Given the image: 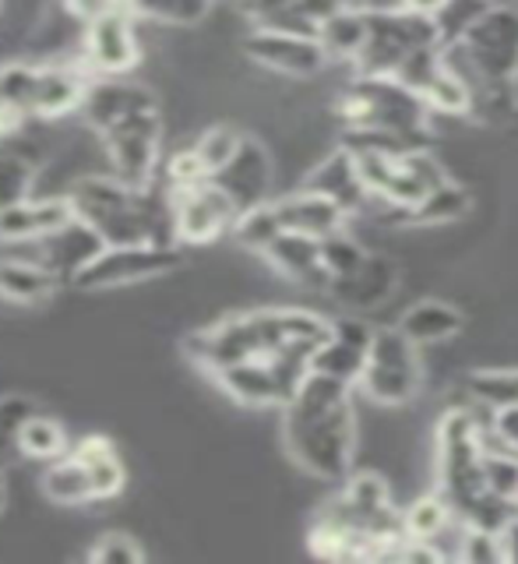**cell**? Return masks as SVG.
<instances>
[{
	"instance_id": "cell-1",
	"label": "cell",
	"mask_w": 518,
	"mask_h": 564,
	"mask_svg": "<svg viewBox=\"0 0 518 564\" xmlns=\"http://www.w3.org/2000/svg\"><path fill=\"white\" fill-rule=\"evenodd\" d=\"M332 322L303 307H261L219 317L216 325L187 335L184 352L205 375L223 367H258L276 375L290 395L307 381L314 352L328 339Z\"/></svg>"
},
{
	"instance_id": "cell-2",
	"label": "cell",
	"mask_w": 518,
	"mask_h": 564,
	"mask_svg": "<svg viewBox=\"0 0 518 564\" xmlns=\"http://www.w3.org/2000/svg\"><path fill=\"white\" fill-rule=\"evenodd\" d=\"M353 384L311 370L296 395L282 405V437L293 463L328 484H346L356 455Z\"/></svg>"
},
{
	"instance_id": "cell-3",
	"label": "cell",
	"mask_w": 518,
	"mask_h": 564,
	"mask_svg": "<svg viewBox=\"0 0 518 564\" xmlns=\"http://www.w3.org/2000/svg\"><path fill=\"white\" fill-rule=\"evenodd\" d=\"M487 445H490V427H484L473 413L452 410L444 413L434 434L438 448V490L449 498L462 525H487L501 529L508 516V501L494 498L487 490Z\"/></svg>"
},
{
	"instance_id": "cell-4",
	"label": "cell",
	"mask_w": 518,
	"mask_h": 564,
	"mask_svg": "<svg viewBox=\"0 0 518 564\" xmlns=\"http://www.w3.org/2000/svg\"><path fill=\"white\" fill-rule=\"evenodd\" d=\"M332 113L346 131H391L431 145V117H438L413 88L388 75H356L335 96Z\"/></svg>"
},
{
	"instance_id": "cell-5",
	"label": "cell",
	"mask_w": 518,
	"mask_h": 564,
	"mask_svg": "<svg viewBox=\"0 0 518 564\" xmlns=\"http://www.w3.org/2000/svg\"><path fill=\"white\" fill-rule=\"evenodd\" d=\"M420 346L402 335L399 325H388L374 332V346L367 367L360 375L364 395L378 405H406L420 395L423 384V367H420Z\"/></svg>"
},
{
	"instance_id": "cell-6",
	"label": "cell",
	"mask_w": 518,
	"mask_h": 564,
	"mask_svg": "<svg viewBox=\"0 0 518 564\" xmlns=\"http://www.w3.org/2000/svg\"><path fill=\"white\" fill-rule=\"evenodd\" d=\"M370 18V40L367 50L356 61V75H396L406 57L417 50L444 46L441 25L434 18H423L413 11H367Z\"/></svg>"
},
{
	"instance_id": "cell-7",
	"label": "cell",
	"mask_w": 518,
	"mask_h": 564,
	"mask_svg": "<svg viewBox=\"0 0 518 564\" xmlns=\"http://www.w3.org/2000/svg\"><path fill=\"white\" fill-rule=\"evenodd\" d=\"M184 254L181 243H123L102 247V251L71 279L78 290H106V286H128V282L155 279L173 269H181Z\"/></svg>"
},
{
	"instance_id": "cell-8",
	"label": "cell",
	"mask_w": 518,
	"mask_h": 564,
	"mask_svg": "<svg viewBox=\"0 0 518 564\" xmlns=\"http://www.w3.org/2000/svg\"><path fill=\"white\" fill-rule=\"evenodd\" d=\"M170 205H173V223H176V240L181 247H202L219 240L223 234H234L240 219V208L229 194L212 181L191 184V187H166Z\"/></svg>"
},
{
	"instance_id": "cell-9",
	"label": "cell",
	"mask_w": 518,
	"mask_h": 564,
	"mask_svg": "<svg viewBox=\"0 0 518 564\" xmlns=\"http://www.w3.org/2000/svg\"><path fill=\"white\" fill-rule=\"evenodd\" d=\"M102 145L110 152L114 176L145 191L155 184L159 149H163V117H159V110H145L120 120L102 134Z\"/></svg>"
},
{
	"instance_id": "cell-10",
	"label": "cell",
	"mask_w": 518,
	"mask_h": 564,
	"mask_svg": "<svg viewBox=\"0 0 518 564\" xmlns=\"http://www.w3.org/2000/svg\"><path fill=\"white\" fill-rule=\"evenodd\" d=\"M244 53L285 78H314L328 64V53L314 35H293L279 29H251L244 40Z\"/></svg>"
},
{
	"instance_id": "cell-11",
	"label": "cell",
	"mask_w": 518,
	"mask_h": 564,
	"mask_svg": "<svg viewBox=\"0 0 518 564\" xmlns=\"http://www.w3.org/2000/svg\"><path fill=\"white\" fill-rule=\"evenodd\" d=\"M141 61L138 35H134V11L128 8V0L114 11L99 18L85 29V64L102 78H114L131 70Z\"/></svg>"
},
{
	"instance_id": "cell-12",
	"label": "cell",
	"mask_w": 518,
	"mask_h": 564,
	"mask_svg": "<svg viewBox=\"0 0 518 564\" xmlns=\"http://www.w3.org/2000/svg\"><path fill=\"white\" fill-rule=\"evenodd\" d=\"M374 332L364 317L356 314H346V317H335L332 322V332L328 339L321 343V349L314 352V364L311 370L325 378H335L343 384H356L367 367V357H370V346H374Z\"/></svg>"
},
{
	"instance_id": "cell-13",
	"label": "cell",
	"mask_w": 518,
	"mask_h": 564,
	"mask_svg": "<svg viewBox=\"0 0 518 564\" xmlns=\"http://www.w3.org/2000/svg\"><path fill=\"white\" fill-rule=\"evenodd\" d=\"M303 191H314L321 198L335 202L346 216H360V212H370L374 205V194L364 181L360 163H356V155L346 145H338L335 152L321 159L307 173V181H303Z\"/></svg>"
},
{
	"instance_id": "cell-14",
	"label": "cell",
	"mask_w": 518,
	"mask_h": 564,
	"mask_svg": "<svg viewBox=\"0 0 518 564\" xmlns=\"http://www.w3.org/2000/svg\"><path fill=\"white\" fill-rule=\"evenodd\" d=\"M212 181L237 202L240 212H247V208L268 202V191H272V159H268L258 138L244 134V145L237 149V155L229 159Z\"/></svg>"
},
{
	"instance_id": "cell-15",
	"label": "cell",
	"mask_w": 518,
	"mask_h": 564,
	"mask_svg": "<svg viewBox=\"0 0 518 564\" xmlns=\"http://www.w3.org/2000/svg\"><path fill=\"white\" fill-rule=\"evenodd\" d=\"M145 110H159V99L149 85H134V82H93L88 96L82 102V117L88 128H96L99 134H106L114 123L128 120L134 113Z\"/></svg>"
},
{
	"instance_id": "cell-16",
	"label": "cell",
	"mask_w": 518,
	"mask_h": 564,
	"mask_svg": "<svg viewBox=\"0 0 518 564\" xmlns=\"http://www.w3.org/2000/svg\"><path fill=\"white\" fill-rule=\"evenodd\" d=\"M88 64H40V85H35L32 113L43 120H57L67 113H82V102L93 88Z\"/></svg>"
},
{
	"instance_id": "cell-17",
	"label": "cell",
	"mask_w": 518,
	"mask_h": 564,
	"mask_svg": "<svg viewBox=\"0 0 518 564\" xmlns=\"http://www.w3.org/2000/svg\"><path fill=\"white\" fill-rule=\"evenodd\" d=\"M399 286V264L388 254H374L367 251V258L360 261V269L335 279L328 293L343 304L346 311H374L381 307L385 300L396 293Z\"/></svg>"
},
{
	"instance_id": "cell-18",
	"label": "cell",
	"mask_w": 518,
	"mask_h": 564,
	"mask_svg": "<svg viewBox=\"0 0 518 564\" xmlns=\"http://www.w3.org/2000/svg\"><path fill=\"white\" fill-rule=\"evenodd\" d=\"M261 254L268 258V264H276L285 279L300 282V286H314V290H328L332 286L325 258H321V237L293 234V229H285V234H279Z\"/></svg>"
},
{
	"instance_id": "cell-19",
	"label": "cell",
	"mask_w": 518,
	"mask_h": 564,
	"mask_svg": "<svg viewBox=\"0 0 518 564\" xmlns=\"http://www.w3.org/2000/svg\"><path fill=\"white\" fill-rule=\"evenodd\" d=\"M75 223L71 198H25L22 205L0 212V240L4 243H32L57 234Z\"/></svg>"
},
{
	"instance_id": "cell-20",
	"label": "cell",
	"mask_w": 518,
	"mask_h": 564,
	"mask_svg": "<svg viewBox=\"0 0 518 564\" xmlns=\"http://www.w3.org/2000/svg\"><path fill=\"white\" fill-rule=\"evenodd\" d=\"M32 247H40V254H35L32 261L46 264L53 275H61V282L64 279L71 282L88 261L102 251L106 243L82 219H75V223H67L64 229H57V234H50L43 240H32Z\"/></svg>"
},
{
	"instance_id": "cell-21",
	"label": "cell",
	"mask_w": 518,
	"mask_h": 564,
	"mask_svg": "<svg viewBox=\"0 0 518 564\" xmlns=\"http://www.w3.org/2000/svg\"><path fill=\"white\" fill-rule=\"evenodd\" d=\"M276 216L282 223V229H293V234H311V237H328L335 229L346 226V212L338 208L335 202L321 198L314 191H296L285 194V198H272Z\"/></svg>"
},
{
	"instance_id": "cell-22",
	"label": "cell",
	"mask_w": 518,
	"mask_h": 564,
	"mask_svg": "<svg viewBox=\"0 0 518 564\" xmlns=\"http://www.w3.org/2000/svg\"><path fill=\"white\" fill-rule=\"evenodd\" d=\"M370 40V18L364 4H346L343 11H335L325 25L317 29V43L325 46L328 61L335 64H356L360 53L367 50Z\"/></svg>"
},
{
	"instance_id": "cell-23",
	"label": "cell",
	"mask_w": 518,
	"mask_h": 564,
	"mask_svg": "<svg viewBox=\"0 0 518 564\" xmlns=\"http://www.w3.org/2000/svg\"><path fill=\"white\" fill-rule=\"evenodd\" d=\"M61 286V275H53L46 264L32 258H0V296L8 304H43Z\"/></svg>"
},
{
	"instance_id": "cell-24",
	"label": "cell",
	"mask_w": 518,
	"mask_h": 564,
	"mask_svg": "<svg viewBox=\"0 0 518 564\" xmlns=\"http://www.w3.org/2000/svg\"><path fill=\"white\" fill-rule=\"evenodd\" d=\"M462 325H466V314L449 304V300H420V304H413L399 317L402 335H409L417 346L449 343L452 335L462 332Z\"/></svg>"
},
{
	"instance_id": "cell-25",
	"label": "cell",
	"mask_w": 518,
	"mask_h": 564,
	"mask_svg": "<svg viewBox=\"0 0 518 564\" xmlns=\"http://www.w3.org/2000/svg\"><path fill=\"white\" fill-rule=\"evenodd\" d=\"M82 463L93 473V487H96V501H110L128 484V469H123V458L117 445L106 434H85L78 445H71Z\"/></svg>"
},
{
	"instance_id": "cell-26",
	"label": "cell",
	"mask_w": 518,
	"mask_h": 564,
	"mask_svg": "<svg viewBox=\"0 0 518 564\" xmlns=\"http://www.w3.org/2000/svg\"><path fill=\"white\" fill-rule=\"evenodd\" d=\"M43 494L53 505H96L93 473L82 458L67 448V455L53 458L43 473Z\"/></svg>"
},
{
	"instance_id": "cell-27",
	"label": "cell",
	"mask_w": 518,
	"mask_h": 564,
	"mask_svg": "<svg viewBox=\"0 0 518 564\" xmlns=\"http://www.w3.org/2000/svg\"><path fill=\"white\" fill-rule=\"evenodd\" d=\"M473 208V191L462 187L455 181H441L420 205L402 212L399 223L409 226H452L458 219H466Z\"/></svg>"
},
{
	"instance_id": "cell-28",
	"label": "cell",
	"mask_w": 518,
	"mask_h": 564,
	"mask_svg": "<svg viewBox=\"0 0 518 564\" xmlns=\"http://www.w3.org/2000/svg\"><path fill=\"white\" fill-rule=\"evenodd\" d=\"M67 448H71V437L64 431V423L46 413H32L22 427V437H18V455L40 458V463H53V458L67 455Z\"/></svg>"
},
{
	"instance_id": "cell-29",
	"label": "cell",
	"mask_w": 518,
	"mask_h": 564,
	"mask_svg": "<svg viewBox=\"0 0 518 564\" xmlns=\"http://www.w3.org/2000/svg\"><path fill=\"white\" fill-rule=\"evenodd\" d=\"M402 519H406V533L413 536V540L438 543L444 529H449L458 516H455V508L449 505V498H444V494L438 490V494H423L420 501L409 505L402 511Z\"/></svg>"
},
{
	"instance_id": "cell-30",
	"label": "cell",
	"mask_w": 518,
	"mask_h": 564,
	"mask_svg": "<svg viewBox=\"0 0 518 564\" xmlns=\"http://www.w3.org/2000/svg\"><path fill=\"white\" fill-rule=\"evenodd\" d=\"M466 392L494 413L508 410V405H518V367L473 370V375L466 378Z\"/></svg>"
},
{
	"instance_id": "cell-31",
	"label": "cell",
	"mask_w": 518,
	"mask_h": 564,
	"mask_svg": "<svg viewBox=\"0 0 518 564\" xmlns=\"http://www.w3.org/2000/svg\"><path fill=\"white\" fill-rule=\"evenodd\" d=\"M484 476H487V490L494 494V498L518 505V448L505 445V441L494 434V427H490Z\"/></svg>"
},
{
	"instance_id": "cell-32",
	"label": "cell",
	"mask_w": 518,
	"mask_h": 564,
	"mask_svg": "<svg viewBox=\"0 0 518 564\" xmlns=\"http://www.w3.org/2000/svg\"><path fill=\"white\" fill-rule=\"evenodd\" d=\"M279 234H285L282 229V223H279V216H276V205H272V198L268 202H261V205H255V208H247V212H240V219H237V226H234V240L240 243V247H247V251H265L268 243H272Z\"/></svg>"
},
{
	"instance_id": "cell-33",
	"label": "cell",
	"mask_w": 518,
	"mask_h": 564,
	"mask_svg": "<svg viewBox=\"0 0 518 564\" xmlns=\"http://www.w3.org/2000/svg\"><path fill=\"white\" fill-rule=\"evenodd\" d=\"M35 181V163L18 149H0V212L29 198Z\"/></svg>"
},
{
	"instance_id": "cell-34",
	"label": "cell",
	"mask_w": 518,
	"mask_h": 564,
	"mask_svg": "<svg viewBox=\"0 0 518 564\" xmlns=\"http://www.w3.org/2000/svg\"><path fill=\"white\" fill-rule=\"evenodd\" d=\"M134 18H152L163 25H198L208 14L212 0H128Z\"/></svg>"
},
{
	"instance_id": "cell-35",
	"label": "cell",
	"mask_w": 518,
	"mask_h": 564,
	"mask_svg": "<svg viewBox=\"0 0 518 564\" xmlns=\"http://www.w3.org/2000/svg\"><path fill=\"white\" fill-rule=\"evenodd\" d=\"M35 85H40V64H29V61L0 64V102L32 113Z\"/></svg>"
},
{
	"instance_id": "cell-36",
	"label": "cell",
	"mask_w": 518,
	"mask_h": 564,
	"mask_svg": "<svg viewBox=\"0 0 518 564\" xmlns=\"http://www.w3.org/2000/svg\"><path fill=\"white\" fill-rule=\"evenodd\" d=\"M321 258H325V269L335 282V279L360 269V261L367 258V247L343 226V229H335V234L321 237Z\"/></svg>"
},
{
	"instance_id": "cell-37",
	"label": "cell",
	"mask_w": 518,
	"mask_h": 564,
	"mask_svg": "<svg viewBox=\"0 0 518 564\" xmlns=\"http://www.w3.org/2000/svg\"><path fill=\"white\" fill-rule=\"evenodd\" d=\"M244 145V134L237 128H229V123H216V128H208L198 141H194V152L202 155L205 170L216 176L229 159L237 155V149Z\"/></svg>"
},
{
	"instance_id": "cell-38",
	"label": "cell",
	"mask_w": 518,
	"mask_h": 564,
	"mask_svg": "<svg viewBox=\"0 0 518 564\" xmlns=\"http://www.w3.org/2000/svg\"><path fill=\"white\" fill-rule=\"evenodd\" d=\"M85 561H93V564H145L149 554H145V546L128 533H102L85 551Z\"/></svg>"
},
{
	"instance_id": "cell-39",
	"label": "cell",
	"mask_w": 518,
	"mask_h": 564,
	"mask_svg": "<svg viewBox=\"0 0 518 564\" xmlns=\"http://www.w3.org/2000/svg\"><path fill=\"white\" fill-rule=\"evenodd\" d=\"M455 557L466 564H505L501 536H497V529L466 522V533H462V540L455 546Z\"/></svg>"
},
{
	"instance_id": "cell-40",
	"label": "cell",
	"mask_w": 518,
	"mask_h": 564,
	"mask_svg": "<svg viewBox=\"0 0 518 564\" xmlns=\"http://www.w3.org/2000/svg\"><path fill=\"white\" fill-rule=\"evenodd\" d=\"M32 413H40V405L25 395L0 399V463L8 455H18V437H22V427Z\"/></svg>"
},
{
	"instance_id": "cell-41",
	"label": "cell",
	"mask_w": 518,
	"mask_h": 564,
	"mask_svg": "<svg viewBox=\"0 0 518 564\" xmlns=\"http://www.w3.org/2000/svg\"><path fill=\"white\" fill-rule=\"evenodd\" d=\"M166 187H191V184H202V181H208V170H205V163H202V155L194 152V145L191 149H181V152H173L170 155V163H166Z\"/></svg>"
},
{
	"instance_id": "cell-42",
	"label": "cell",
	"mask_w": 518,
	"mask_h": 564,
	"mask_svg": "<svg viewBox=\"0 0 518 564\" xmlns=\"http://www.w3.org/2000/svg\"><path fill=\"white\" fill-rule=\"evenodd\" d=\"M120 4H123V0H64V11H67L71 22H78V25L88 29L93 22H99V18L114 14Z\"/></svg>"
},
{
	"instance_id": "cell-43",
	"label": "cell",
	"mask_w": 518,
	"mask_h": 564,
	"mask_svg": "<svg viewBox=\"0 0 518 564\" xmlns=\"http://www.w3.org/2000/svg\"><path fill=\"white\" fill-rule=\"evenodd\" d=\"M290 8H296V0H237V11L251 25H261V22H268V18H276Z\"/></svg>"
},
{
	"instance_id": "cell-44",
	"label": "cell",
	"mask_w": 518,
	"mask_h": 564,
	"mask_svg": "<svg viewBox=\"0 0 518 564\" xmlns=\"http://www.w3.org/2000/svg\"><path fill=\"white\" fill-rule=\"evenodd\" d=\"M494 434L505 441V445L518 448V405H508V410L494 413Z\"/></svg>"
},
{
	"instance_id": "cell-45",
	"label": "cell",
	"mask_w": 518,
	"mask_h": 564,
	"mask_svg": "<svg viewBox=\"0 0 518 564\" xmlns=\"http://www.w3.org/2000/svg\"><path fill=\"white\" fill-rule=\"evenodd\" d=\"M497 536H501L505 561H508V564H518V519L511 516L501 529H497Z\"/></svg>"
},
{
	"instance_id": "cell-46",
	"label": "cell",
	"mask_w": 518,
	"mask_h": 564,
	"mask_svg": "<svg viewBox=\"0 0 518 564\" xmlns=\"http://www.w3.org/2000/svg\"><path fill=\"white\" fill-rule=\"evenodd\" d=\"M449 8V0H406L402 11H413V14H423V18H441V11Z\"/></svg>"
},
{
	"instance_id": "cell-47",
	"label": "cell",
	"mask_w": 518,
	"mask_h": 564,
	"mask_svg": "<svg viewBox=\"0 0 518 564\" xmlns=\"http://www.w3.org/2000/svg\"><path fill=\"white\" fill-rule=\"evenodd\" d=\"M367 11H402L406 0H360Z\"/></svg>"
},
{
	"instance_id": "cell-48",
	"label": "cell",
	"mask_w": 518,
	"mask_h": 564,
	"mask_svg": "<svg viewBox=\"0 0 518 564\" xmlns=\"http://www.w3.org/2000/svg\"><path fill=\"white\" fill-rule=\"evenodd\" d=\"M4 501H8V490H4V469H0V508H4Z\"/></svg>"
},
{
	"instance_id": "cell-49",
	"label": "cell",
	"mask_w": 518,
	"mask_h": 564,
	"mask_svg": "<svg viewBox=\"0 0 518 564\" xmlns=\"http://www.w3.org/2000/svg\"><path fill=\"white\" fill-rule=\"evenodd\" d=\"M511 93H515V106H518V70H515V82H511Z\"/></svg>"
}]
</instances>
